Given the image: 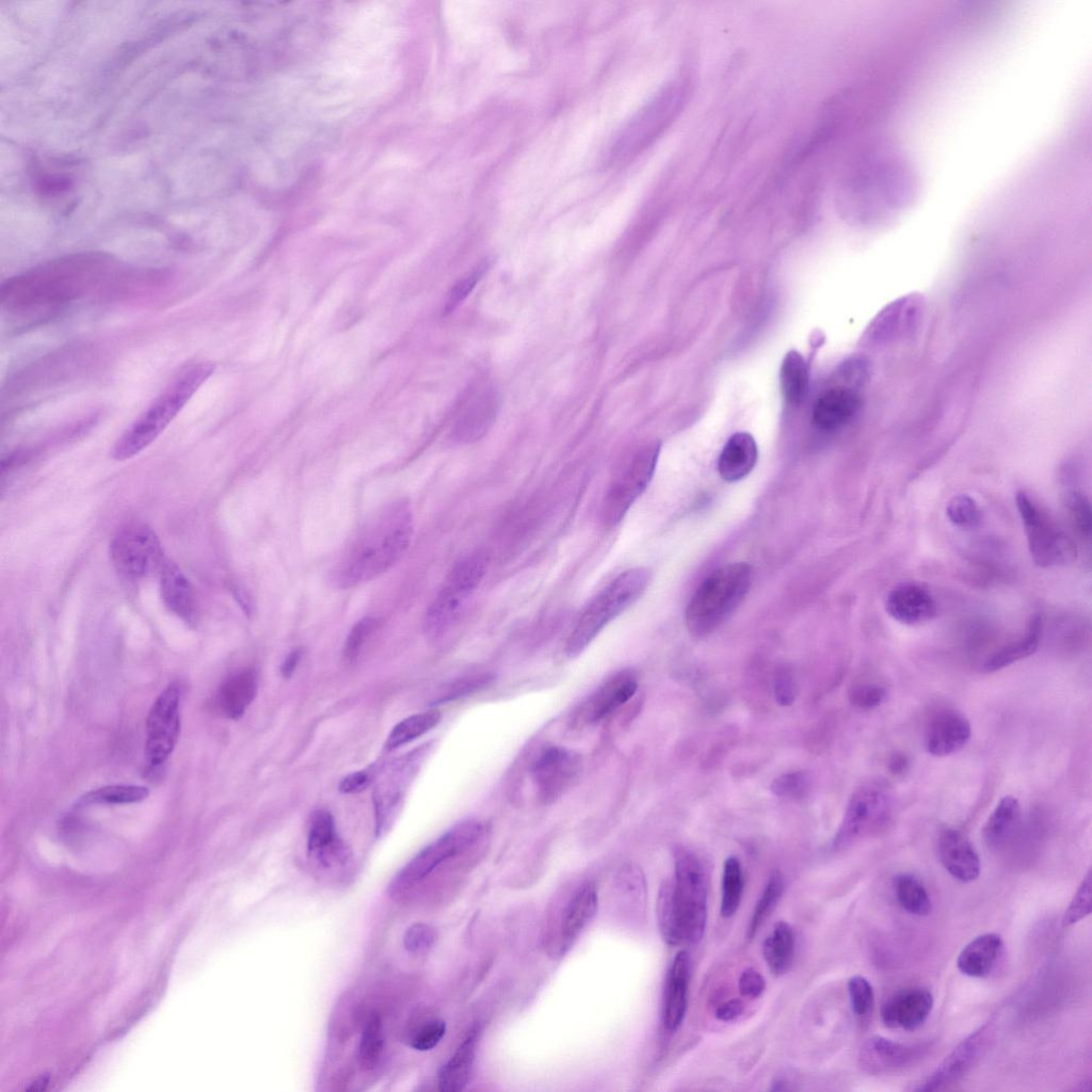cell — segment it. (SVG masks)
I'll use <instances>...</instances> for the list:
<instances>
[{
	"mask_svg": "<svg viewBox=\"0 0 1092 1092\" xmlns=\"http://www.w3.org/2000/svg\"><path fill=\"white\" fill-rule=\"evenodd\" d=\"M657 924L663 941L672 946L684 944V928L673 880L664 881L657 897Z\"/></svg>",
	"mask_w": 1092,
	"mask_h": 1092,
	"instance_id": "cell-35",
	"label": "cell"
},
{
	"mask_svg": "<svg viewBox=\"0 0 1092 1092\" xmlns=\"http://www.w3.org/2000/svg\"><path fill=\"white\" fill-rule=\"evenodd\" d=\"M920 301L916 296L903 298L883 310L873 321L869 337L879 340L897 339L918 321Z\"/></svg>",
	"mask_w": 1092,
	"mask_h": 1092,
	"instance_id": "cell-30",
	"label": "cell"
},
{
	"mask_svg": "<svg viewBox=\"0 0 1092 1092\" xmlns=\"http://www.w3.org/2000/svg\"><path fill=\"white\" fill-rule=\"evenodd\" d=\"M180 686L170 684L154 702L146 722L145 755L151 767L163 764L173 752L180 730Z\"/></svg>",
	"mask_w": 1092,
	"mask_h": 1092,
	"instance_id": "cell-13",
	"label": "cell"
},
{
	"mask_svg": "<svg viewBox=\"0 0 1092 1092\" xmlns=\"http://www.w3.org/2000/svg\"><path fill=\"white\" fill-rule=\"evenodd\" d=\"M893 810L894 796L886 782L871 780L863 783L848 801L833 847L841 849L881 832L890 822Z\"/></svg>",
	"mask_w": 1092,
	"mask_h": 1092,
	"instance_id": "cell-7",
	"label": "cell"
},
{
	"mask_svg": "<svg viewBox=\"0 0 1092 1092\" xmlns=\"http://www.w3.org/2000/svg\"><path fill=\"white\" fill-rule=\"evenodd\" d=\"M762 953L770 970L775 975L785 974L794 957V935L791 927L778 921L762 944Z\"/></svg>",
	"mask_w": 1092,
	"mask_h": 1092,
	"instance_id": "cell-36",
	"label": "cell"
},
{
	"mask_svg": "<svg viewBox=\"0 0 1092 1092\" xmlns=\"http://www.w3.org/2000/svg\"><path fill=\"white\" fill-rule=\"evenodd\" d=\"M986 1026L971 1033L968 1038L953 1049L944 1062L929 1076L922 1085L915 1090L933 1091L958 1080L962 1077L978 1059L980 1049L985 1040Z\"/></svg>",
	"mask_w": 1092,
	"mask_h": 1092,
	"instance_id": "cell-23",
	"label": "cell"
},
{
	"mask_svg": "<svg viewBox=\"0 0 1092 1092\" xmlns=\"http://www.w3.org/2000/svg\"><path fill=\"white\" fill-rule=\"evenodd\" d=\"M886 697V690L877 682H862L849 691L850 703L861 709H872L880 706Z\"/></svg>",
	"mask_w": 1092,
	"mask_h": 1092,
	"instance_id": "cell-51",
	"label": "cell"
},
{
	"mask_svg": "<svg viewBox=\"0 0 1092 1092\" xmlns=\"http://www.w3.org/2000/svg\"><path fill=\"white\" fill-rule=\"evenodd\" d=\"M888 767L893 774H903L909 768V759L905 754L896 752L890 756Z\"/></svg>",
	"mask_w": 1092,
	"mask_h": 1092,
	"instance_id": "cell-60",
	"label": "cell"
},
{
	"mask_svg": "<svg viewBox=\"0 0 1092 1092\" xmlns=\"http://www.w3.org/2000/svg\"><path fill=\"white\" fill-rule=\"evenodd\" d=\"M848 992L853 1012L858 1016L867 1015L873 1007V990L869 981L855 975L848 981Z\"/></svg>",
	"mask_w": 1092,
	"mask_h": 1092,
	"instance_id": "cell-49",
	"label": "cell"
},
{
	"mask_svg": "<svg viewBox=\"0 0 1092 1092\" xmlns=\"http://www.w3.org/2000/svg\"><path fill=\"white\" fill-rule=\"evenodd\" d=\"M920 1047L904 1045L883 1037H871L860 1049L861 1067L869 1074L897 1072L919 1059Z\"/></svg>",
	"mask_w": 1092,
	"mask_h": 1092,
	"instance_id": "cell-18",
	"label": "cell"
},
{
	"mask_svg": "<svg viewBox=\"0 0 1092 1092\" xmlns=\"http://www.w3.org/2000/svg\"><path fill=\"white\" fill-rule=\"evenodd\" d=\"M479 1029L473 1028L438 1073V1088L443 1092H457L467 1085L475 1061Z\"/></svg>",
	"mask_w": 1092,
	"mask_h": 1092,
	"instance_id": "cell-32",
	"label": "cell"
},
{
	"mask_svg": "<svg viewBox=\"0 0 1092 1092\" xmlns=\"http://www.w3.org/2000/svg\"><path fill=\"white\" fill-rule=\"evenodd\" d=\"M743 885V872L739 860L736 856H728L724 862L722 873L720 912L723 917H730L738 910Z\"/></svg>",
	"mask_w": 1092,
	"mask_h": 1092,
	"instance_id": "cell-40",
	"label": "cell"
},
{
	"mask_svg": "<svg viewBox=\"0 0 1092 1092\" xmlns=\"http://www.w3.org/2000/svg\"><path fill=\"white\" fill-rule=\"evenodd\" d=\"M213 370L214 366L208 362H196L180 370L117 438L111 451L112 457L116 461L129 460L155 441Z\"/></svg>",
	"mask_w": 1092,
	"mask_h": 1092,
	"instance_id": "cell-3",
	"label": "cell"
},
{
	"mask_svg": "<svg viewBox=\"0 0 1092 1092\" xmlns=\"http://www.w3.org/2000/svg\"><path fill=\"white\" fill-rule=\"evenodd\" d=\"M783 877L778 871H774L771 873L752 913L746 933L749 940H752L761 925L771 915L783 894Z\"/></svg>",
	"mask_w": 1092,
	"mask_h": 1092,
	"instance_id": "cell-42",
	"label": "cell"
},
{
	"mask_svg": "<svg viewBox=\"0 0 1092 1092\" xmlns=\"http://www.w3.org/2000/svg\"><path fill=\"white\" fill-rule=\"evenodd\" d=\"M1091 913V871L1089 870L1066 909L1062 922L1071 926Z\"/></svg>",
	"mask_w": 1092,
	"mask_h": 1092,
	"instance_id": "cell-48",
	"label": "cell"
},
{
	"mask_svg": "<svg viewBox=\"0 0 1092 1092\" xmlns=\"http://www.w3.org/2000/svg\"><path fill=\"white\" fill-rule=\"evenodd\" d=\"M110 555L116 569L132 579L159 573L165 560L158 535L143 523L122 527L112 539Z\"/></svg>",
	"mask_w": 1092,
	"mask_h": 1092,
	"instance_id": "cell-11",
	"label": "cell"
},
{
	"mask_svg": "<svg viewBox=\"0 0 1092 1092\" xmlns=\"http://www.w3.org/2000/svg\"><path fill=\"white\" fill-rule=\"evenodd\" d=\"M436 938L435 931L425 924L412 925L404 933L403 944L407 951L420 953L432 947Z\"/></svg>",
	"mask_w": 1092,
	"mask_h": 1092,
	"instance_id": "cell-52",
	"label": "cell"
},
{
	"mask_svg": "<svg viewBox=\"0 0 1092 1092\" xmlns=\"http://www.w3.org/2000/svg\"><path fill=\"white\" fill-rule=\"evenodd\" d=\"M757 456L754 437L746 432L735 433L726 441L718 460L721 478L727 482L743 479L754 468Z\"/></svg>",
	"mask_w": 1092,
	"mask_h": 1092,
	"instance_id": "cell-28",
	"label": "cell"
},
{
	"mask_svg": "<svg viewBox=\"0 0 1092 1092\" xmlns=\"http://www.w3.org/2000/svg\"><path fill=\"white\" fill-rule=\"evenodd\" d=\"M860 387L846 384L824 391L813 408V422L822 430H835L848 423L861 406Z\"/></svg>",
	"mask_w": 1092,
	"mask_h": 1092,
	"instance_id": "cell-20",
	"label": "cell"
},
{
	"mask_svg": "<svg viewBox=\"0 0 1092 1092\" xmlns=\"http://www.w3.org/2000/svg\"><path fill=\"white\" fill-rule=\"evenodd\" d=\"M949 521L963 530L977 528L982 521V512L974 498L959 494L949 499L946 505Z\"/></svg>",
	"mask_w": 1092,
	"mask_h": 1092,
	"instance_id": "cell-44",
	"label": "cell"
},
{
	"mask_svg": "<svg viewBox=\"0 0 1092 1092\" xmlns=\"http://www.w3.org/2000/svg\"><path fill=\"white\" fill-rule=\"evenodd\" d=\"M383 1030L379 1016H371L365 1024L359 1047L358 1058L360 1064L366 1069L375 1067L383 1054Z\"/></svg>",
	"mask_w": 1092,
	"mask_h": 1092,
	"instance_id": "cell-43",
	"label": "cell"
},
{
	"mask_svg": "<svg viewBox=\"0 0 1092 1092\" xmlns=\"http://www.w3.org/2000/svg\"><path fill=\"white\" fill-rule=\"evenodd\" d=\"M780 384L785 399L799 404L805 397L808 385V370L802 355L790 351L784 357L780 370Z\"/></svg>",
	"mask_w": 1092,
	"mask_h": 1092,
	"instance_id": "cell-37",
	"label": "cell"
},
{
	"mask_svg": "<svg viewBox=\"0 0 1092 1092\" xmlns=\"http://www.w3.org/2000/svg\"><path fill=\"white\" fill-rule=\"evenodd\" d=\"M440 718V712L436 709L405 718L391 729L386 739L385 749L391 751L422 736L435 727Z\"/></svg>",
	"mask_w": 1092,
	"mask_h": 1092,
	"instance_id": "cell-39",
	"label": "cell"
},
{
	"mask_svg": "<svg viewBox=\"0 0 1092 1092\" xmlns=\"http://www.w3.org/2000/svg\"><path fill=\"white\" fill-rule=\"evenodd\" d=\"M937 851L942 865L956 880L968 883L979 877V855L962 832L954 829L942 831Z\"/></svg>",
	"mask_w": 1092,
	"mask_h": 1092,
	"instance_id": "cell-21",
	"label": "cell"
},
{
	"mask_svg": "<svg viewBox=\"0 0 1092 1092\" xmlns=\"http://www.w3.org/2000/svg\"><path fill=\"white\" fill-rule=\"evenodd\" d=\"M487 564L486 552L477 550L453 565L425 611L423 630L429 638L441 637L456 622L482 581Z\"/></svg>",
	"mask_w": 1092,
	"mask_h": 1092,
	"instance_id": "cell-6",
	"label": "cell"
},
{
	"mask_svg": "<svg viewBox=\"0 0 1092 1092\" xmlns=\"http://www.w3.org/2000/svg\"><path fill=\"white\" fill-rule=\"evenodd\" d=\"M492 680L493 676L488 673L472 674L456 678L439 689L433 700V703H447L467 696L485 688Z\"/></svg>",
	"mask_w": 1092,
	"mask_h": 1092,
	"instance_id": "cell-46",
	"label": "cell"
},
{
	"mask_svg": "<svg viewBox=\"0 0 1092 1092\" xmlns=\"http://www.w3.org/2000/svg\"><path fill=\"white\" fill-rule=\"evenodd\" d=\"M894 889L899 904L910 914L926 916L932 903L924 884L911 873H900L894 879Z\"/></svg>",
	"mask_w": 1092,
	"mask_h": 1092,
	"instance_id": "cell-38",
	"label": "cell"
},
{
	"mask_svg": "<svg viewBox=\"0 0 1092 1092\" xmlns=\"http://www.w3.org/2000/svg\"><path fill=\"white\" fill-rule=\"evenodd\" d=\"M481 833L482 823L477 819L470 818L455 823L423 848L400 870L389 886L390 893H400L410 888L425 878L439 864L473 845Z\"/></svg>",
	"mask_w": 1092,
	"mask_h": 1092,
	"instance_id": "cell-10",
	"label": "cell"
},
{
	"mask_svg": "<svg viewBox=\"0 0 1092 1092\" xmlns=\"http://www.w3.org/2000/svg\"><path fill=\"white\" fill-rule=\"evenodd\" d=\"M637 689L638 679L633 671L614 673L582 703L577 721L587 725L599 723L627 703Z\"/></svg>",
	"mask_w": 1092,
	"mask_h": 1092,
	"instance_id": "cell-15",
	"label": "cell"
},
{
	"mask_svg": "<svg viewBox=\"0 0 1092 1092\" xmlns=\"http://www.w3.org/2000/svg\"><path fill=\"white\" fill-rule=\"evenodd\" d=\"M1063 503L1076 530L1089 537L1092 530V514L1087 496L1078 491H1069L1064 495Z\"/></svg>",
	"mask_w": 1092,
	"mask_h": 1092,
	"instance_id": "cell-47",
	"label": "cell"
},
{
	"mask_svg": "<svg viewBox=\"0 0 1092 1092\" xmlns=\"http://www.w3.org/2000/svg\"><path fill=\"white\" fill-rule=\"evenodd\" d=\"M970 737V724L959 711L947 709L936 713L930 721L925 748L933 756H947L961 750Z\"/></svg>",
	"mask_w": 1092,
	"mask_h": 1092,
	"instance_id": "cell-22",
	"label": "cell"
},
{
	"mask_svg": "<svg viewBox=\"0 0 1092 1092\" xmlns=\"http://www.w3.org/2000/svg\"><path fill=\"white\" fill-rule=\"evenodd\" d=\"M738 986L741 995L756 998L765 990V979L754 968H746L739 978Z\"/></svg>",
	"mask_w": 1092,
	"mask_h": 1092,
	"instance_id": "cell-56",
	"label": "cell"
},
{
	"mask_svg": "<svg viewBox=\"0 0 1092 1092\" xmlns=\"http://www.w3.org/2000/svg\"><path fill=\"white\" fill-rule=\"evenodd\" d=\"M1042 627V616L1040 614L1031 616L1025 635L987 658L983 665L984 670L994 672L1032 655L1039 646Z\"/></svg>",
	"mask_w": 1092,
	"mask_h": 1092,
	"instance_id": "cell-34",
	"label": "cell"
},
{
	"mask_svg": "<svg viewBox=\"0 0 1092 1092\" xmlns=\"http://www.w3.org/2000/svg\"><path fill=\"white\" fill-rule=\"evenodd\" d=\"M485 269H486L485 264L479 266L470 274H468L464 278L460 279L452 287V289L449 292L446 305H445V311L446 312H451L452 310H454L467 298V295L476 287V284L482 277Z\"/></svg>",
	"mask_w": 1092,
	"mask_h": 1092,
	"instance_id": "cell-53",
	"label": "cell"
},
{
	"mask_svg": "<svg viewBox=\"0 0 1092 1092\" xmlns=\"http://www.w3.org/2000/svg\"><path fill=\"white\" fill-rule=\"evenodd\" d=\"M499 404L493 387L484 386L473 392L452 429L453 439L470 444L482 438L494 424Z\"/></svg>",
	"mask_w": 1092,
	"mask_h": 1092,
	"instance_id": "cell-17",
	"label": "cell"
},
{
	"mask_svg": "<svg viewBox=\"0 0 1092 1092\" xmlns=\"http://www.w3.org/2000/svg\"><path fill=\"white\" fill-rule=\"evenodd\" d=\"M752 568L744 562L713 571L697 588L685 613L689 632L704 638L716 631L736 611L752 584Z\"/></svg>",
	"mask_w": 1092,
	"mask_h": 1092,
	"instance_id": "cell-4",
	"label": "cell"
},
{
	"mask_svg": "<svg viewBox=\"0 0 1092 1092\" xmlns=\"http://www.w3.org/2000/svg\"><path fill=\"white\" fill-rule=\"evenodd\" d=\"M933 995L925 987L903 989L884 1001L881 1019L886 1027L912 1031L929 1017L933 1007Z\"/></svg>",
	"mask_w": 1092,
	"mask_h": 1092,
	"instance_id": "cell-16",
	"label": "cell"
},
{
	"mask_svg": "<svg viewBox=\"0 0 1092 1092\" xmlns=\"http://www.w3.org/2000/svg\"><path fill=\"white\" fill-rule=\"evenodd\" d=\"M257 693V678L253 671L244 670L227 677L219 688L215 703L221 713L237 720L245 712Z\"/></svg>",
	"mask_w": 1092,
	"mask_h": 1092,
	"instance_id": "cell-31",
	"label": "cell"
},
{
	"mask_svg": "<svg viewBox=\"0 0 1092 1092\" xmlns=\"http://www.w3.org/2000/svg\"><path fill=\"white\" fill-rule=\"evenodd\" d=\"M581 757L564 746L550 745L543 749L531 766V776L539 799L549 804L558 800L578 777Z\"/></svg>",
	"mask_w": 1092,
	"mask_h": 1092,
	"instance_id": "cell-14",
	"label": "cell"
},
{
	"mask_svg": "<svg viewBox=\"0 0 1092 1092\" xmlns=\"http://www.w3.org/2000/svg\"><path fill=\"white\" fill-rule=\"evenodd\" d=\"M690 969L689 952L678 951L669 969L664 994L663 1024L669 1031L677 1030L685 1018Z\"/></svg>",
	"mask_w": 1092,
	"mask_h": 1092,
	"instance_id": "cell-24",
	"label": "cell"
},
{
	"mask_svg": "<svg viewBox=\"0 0 1092 1092\" xmlns=\"http://www.w3.org/2000/svg\"><path fill=\"white\" fill-rule=\"evenodd\" d=\"M1016 507L1033 562L1041 567L1066 565L1075 561L1074 541L1024 491L1015 496Z\"/></svg>",
	"mask_w": 1092,
	"mask_h": 1092,
	"instance_id": "cell-9",
	"label": "cell"
},
{
	"mask_svg": "<svg viewBox=\"0 0 1092 1092\" xmlns=\"http://www.w3.org/2000/svg\"><path fill=\"white\" fill-rule=\"evenodd\" d=\"M112 264L110 256L96 252L51 260L3 285L2 305L21 316L55 310L98 287Z\"/></svg>",
	"mask_w": 1092,
	"mask_h": 1092,
	"instance_id": "cell-1",
	"label": "cell"
},
{
	"mask_svg": "<svg viewBox=\"0 0 1092 1092\" xmlns=\"http://www.w3.org/2000/svg\"><path fill=\"white\" fill-rule=\"evenodd\" d=\"M379 622L374 617H364L358 621L350 633L347 637L343 647V656L349 662L354 661L360 653V649L372 631L376 628Z\"/></svg>",
	"mask_w": 1092,
	"mask_h": 1092,
	"instance_id": "cell-50",
	"label": "cell"
},
{
	"mask_svg": "<svg viewBox=\"0 0 1092 1092\" xmlns=\"http://www.w3.org/2000/svg\"><path fill=\"white\" fill-rule=\"evenodd\" d=\"M1003 951V942L997 933H985L970 941L960 952L959 970L974 978L987 977L996 967Z\"/></svg>",
	"mask_w": 1092,
	"mask_h": 1092,
	"instance_id": "cell-26",
	"label": "cell"
},
{
	"mask_svg": "<svg viewBox=\"0 0 1092 1092\" xmlns=\"http://www.w3.org/2000/svg\"><path fill=\"white\" fill-rule=\"evenodd\" d=\"M1021 816V804L1016 798H1001L983 826V837L987 846L993 849L1005 846L1019 828Z\"/></svg>",
	"mask_w": 1092,
	"mask_h": 1092,
	"instance_id": "cell-33",
	"label": "cell"
},
{
	"mask_svg": "<svg viewBox=\"0 0 1092 1092\" xmlns=\"http://www.w3.org/2000/svg\"><path fill=\"white\" fill-rule=\"evenodd\" d=\"M307 847L309 853L326 867L347 860V850L338 838L334 819L327 810L319 809L311 815Z\"/></svg>",
	"mask_w": 1092,
	"mask_h": 1092,
	"instance_id": "cell-25",
	"label": "cell"
},
{
	"mask_svg": "<svg viewBox=\"0 0 1092 1092\" xmlns=\"http://www.w3.org/2000/svg\"><path fill=\"white\" fill-rule=\"evenodd\" d=\"M675 894L682 919L684 944H696L707 921L708 872L703 860L687 848L674 852Z\"/></svg>",
	"mask_w": 1092,
	"mask_h": 1092,
	"instance_id": "cell-8",
	"label": "cell"
},
{
	"mask_svg": "<svg viewBox=\"0 0 1092 1092\" xmlns=\"http://www.w3.org/2000/svg\"><path fill=\"white\" fill-rule=\"evenodd\" d=\"M301 655L302 653L300 649H293L287 655L280 665V672L284 677L288 678L292 675L300 661Z\"/></svg>",
	"mask_w": 1092,
	"mask_h": 1092,
	"instance_id": "cell-59",
	"label": "cell"
},
{
	"mask_svg": "<svg viewBox=\"0 0 1092 1092\" xmlns=\"http://www.w3.org/2000/svg\"><path fill=\"white\" fill-rule=\"evenodd\" d=\"M812 788V776L806 771H791L775 777L770 791L777 798L800 800L805 798Z\"/></svg>",
	"mask_w": 1092,
	"mask_h": 1092,
	"instance_id": "cell-45",
	"label": "cell"
},
{
	"mask_svg": "<svg viewBox=\"0 0 1092 1092\" xmlns=\"http://www.w3.org/2000/svg\"><path fill=\"white\" fill-rule=\"evenodd\" d=\"M743 1011V1003L740 999L734 998L720 1005L716 1010V1017L728 1022L738 1017Z\"/></svg>",
	"mask_w": 1092,
	"mask_h": 1092,
	"instance_id": "cell-58",
	"label": "cell"
},
{
	"mask_svg": "<svg viewBox=\"0 0 1092 1092\" xmlns=\"http://www.w3.org/2000/svg\"><path fill=\"white\" fill-rule=\"evenodd\" d=\"M48 1083V1077L42 1076L36 1079L27 1090L29 1091H42Z\"/></svg>",
	"mask_w": 1092,
	"mask_h": 1092,
	"instance_id": "cell-61",
	"label": "cell"
},
{
	"mask_svg": "<svg viewBox=\"0 0 1092 1092\" xmlns=\"http://www.w3.org/2000/svg\"><path fill=\"white\" fill-rule=\"evenodd\" d=\"M773 693L780 706H790L797 698L798 686L793 676L785 670L778 671L773 682Z\"/></svg>",
	"mask_w": 1092,
	"mask_h": 1092,
	"instance_id": "cell-55",
	"label": "cell"
},
{
	"mask_svg": "<svg viewBox=\"0 0 1092 1092\" xmlns=\"http://www.w3.org/2000/svg\"><path fill=\"white\" fill-rule=\"evenodd\" d=\"M161 597L165 607L176 616L190 622L194 616V594L189 579L180 567L165 559L160 572Z\"/></svg>",
	"mask_w": 1092,
	"mask_h": 1092,
	"instance_id": "cell-27",
	"label": "cell"
},
{
	"mask_svg": "<svg viewBox=\"0 0 1092 1092\" xmlns=\"http://www.w3.org/2000/svg\"><path fill=\"white\" fill-rule=\"evenodd\" d=\"M659 454L658 445L639 450L625 470L609 486L600 510L601 521L607 528L616 526L631 504L643 493L655 470Z\"/></svg>",
	"mask_w": 1092,
	"mask_h": 1092,
	"instance_id": "cell-12",
	"label": "cell"
},
{
	"mask_svg": "<svg viewBox=\"0 0 1092 1092\" xmlns=\"http://www.w3.org/2000/svg\"><path fill=\"white\" fill-rule=\"evenodd\" d=\"M413 535V512L406 498L374 511L340 553L331 574L338 589H350L391 568L406 552Z\"/></svg>",
	"mask_w": 1092,
	"mask_h": 1092,
	"instance_id": "cell-2",
	"label": "cell"
},
{
	"mask_svg": "<svg viewBox=\"0 0 1092 1092\" xmlns=\"http://www.w3.org/2000/svg\"><path fill=\"white\" fill-rule=\"evenodd\" d=\"M446 1032V1024L440 1019H434L420 1028L412 1039L413 1048L421 1051L435 1047Z\"/></svg>",
	"mask_w": 1092,
	"mask_h": 1092,
	"instance_id": "cell-54",
	"label": "cell"
},
{
	"mask_svg": "<svg viewBox=\"0 0 1092 1092\" xmlns=\"http://www.w3.org/2000/svg\"><path fill=\"white\" fill-rule=\"evenodd\" d=\"M148 788L139 785H110L92 790L84 794L79 803L91 804H127L145 800Z\"/></svg>",
	"mask_w": 1092,
	"mask_h": 1092,
	"instance_id": "cell-41",
	"label": "cell"
},
{
	"mask_svg": "<svg viewBox=\"0 0 1092 1092\" xmlns=\"http://www.w3.org/2000/svg\"><path fill=\"white\" fill-rule=\"evenodd\" d=\"M651 573L635 567L621 573L584 607L566 640L565 652L578 656L596 636L621 612L631 606L645 591Z\"/></svg>",
	"mask_w": 1092,
	"mask_h": 1092,
	"instance_id": "cell-5",
	"label": "cell"
},
{
	"mask_svg": "<svg viewBox=\"0 0 1092 1092\" xmlns=\"http://www.w3.org/2000/svg\"><path fill=\"white\" fill-rule=\"evenodd\" d=\"M370 778V773L366 770L353 772L341 781L339 790L344 793L359 792L369 785Z\"/></svg>",
	"mask_w": 1092,
	"mask_h": 1092,
	"instance_id": "cell-57",
	"label": "cell"
},
{
	"mask_svg": "<svg viewBox=\"0 0 1092 1092\" xmlns=\"http://www.w3.org/2000/svg\"><path fill=\"white\" fill-rule=\"evenodd\" d=\"M886 612L905 625H918L932 620L937 607L932 594L922 585L905 582L895 587L885 601Z\"/></svg>",
	"mask_w": 1092,
	"mask_h": 1092,
	"instance_id": "cell-19",
	"label": "cell"
},
{
	"mask_svg": "<svg viewBox=\"0 0 1092 1092\" xmlns=\"http://www.w3.org/2000/svg\"><path fill=\"white\" fill-rule=\"evenodd\" d=\"M598 908V895L593 883L583 884L568 903L561 928V949L566 951L589 925Z\"/></svg>",
	"mask_w": 1092,
	"mask_h": 1092,
	"instance_id": "cell-29",
	"label": "cell"
}]
</instances>
